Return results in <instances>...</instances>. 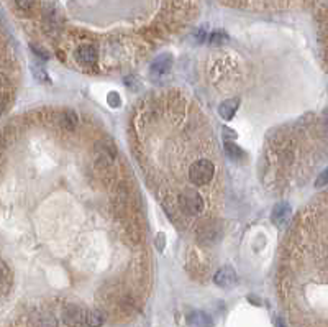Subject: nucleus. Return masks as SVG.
Listing matches in <instances>:
<instances>
[{"label":"nucleus","instance_id":"15","mask_svg":"<svg viewBox=\"0 0 328 327\" xmlns=\"http://www.w3.org/2000/svg\"><path fill=\"white\" fill-rule=\"evenodd\" d=\"M31 73H33V77L38 81V82H41V84H48L49 82V76L46 74V71L43 68H33L31 69Z\"/></svg>","mask_w":328,"mask_h":327},{"label":"nucleus","instance_id":"7","mask_svg":"<svg viewBox=\"0 0 328 327\" xmlns=\"http://www.w3.org/2000/svg\"><path fill=\"white\" fill-rule=\"evenodd\" d=\"M289 215H291V206L287 204V202H279V204H276L274 209H272V214H271V220L274 225H284Z\"/></svg>","mask_w":328,"mask_h":327},{"label":"nucleus","instance_id":"6","mask_svg":"<svg viewBox=\"0 0 328 327\" xmlns=\"http://www.w3.org/2000/svg\"><path fill=\"white\" fill-rule=\"evenodd\" d=\"M213 281H215V285L220 288H232L238 283V276H236V271L232 266H225V268H220V270L215 273Z\"/></svg>","mask_w":328,"mask_h":327},{"label":"nucleus","instance_id":"9","mask_svg":"<svg viewBox=\"0 0 328 327\" xmlns=\"http://www.w3.org/2000/svg\"><path fill=\"white\" fill-rule=\"evenodd\" d=\"M238 106H240V99H228V101L220 104L218 114L222 115V119L232 120L233 115L236 114V110H238Z\"/></svg>","mask_w":328,"mask_h":327},{"label":"nucleus","instance_id":"21","mask_svg":"<svg viewBox=\"0 0 328 327\" xmlns=\"http://www.w3.org/2000/svg\"><path fill=\"white\" fill-rule=\"evenodd\" d=\"M222 130H223V133H225V138H232V140L236 138V132H235V130H230L227 127H223Z\"/></svg>","mask_w":328,"mask_h":327},{"label":"nucleus","instance_id":"20","mask_svg":"<svg viewBox=\"0 0 328 327\" xmlns=\"http://www.w3.org/2000/svg\"><path fill=\"white\" fill-rule=\"evenodd\" d=\"M164 240H166V235H164L162 232H159L156 235V247H157V250H159V252L164 250Z\"/></svg>","mask_w":328,"mask_h":327},{"label":"nucleus","instance_id":"23","mask_svg":"<svg viewBox=\"0 0 328 327\" xmlns=\"http://www.w3.org/2000/svg\"><path fill=\"white\" fill-rule=\"evenodd\" d=\"M276 325H278V327H286L284 320H282V319H278V320H276Z\"/></svg>","mask_w":328,"mask_h":327},{"label":"nucleus","instance_id":"25","mask_svg":"<svg viewBox=\"0 0 328 327\" xmlns=\"http://www.w3.org/2000/svg\"><path fill=\"white\" fill-rule=\"evenodd\" d=\"M0 281H2V270H0Z\"/></svg>","mask_w":328,"mask_h":327},{"label":"nucleus","instance_id":"10","mask_svg":"<svg viewBox=\"0 0 328 327\" xmlns=\"http://www.w3.org/2000/svg\"><path fill=\"white\" fill-rule=\"evenodd\" d=\"M171 66H173V56H171V55H159L153 61V66H151V68H153V71L156 74H164L171 69Z\"/></svg>","mask_w":328,"mask_h":327},{"label":"nucleus","instance_id":"17","mask_svg":"<svg viewBox=\"0 0 328 327\" xmlns=\"http://www.w3.org/2000/svg\"><path fill=\"white\" fill-rule=\"evenodd\" d=\"M328 184V168H325L323 171L318 174L317 181H315V188H323Z\"/></svg>","mask_w":328,"mask_h":327},{"label":"nucleus","instance_id":"16","mask_svg":"<svg viewBox=\"0 0 328 327\" xmlns=\"http://www.w3.org/2000/svg\"><path fill=\"white\" fill-rule=\"evenodd\" d=\"M223 41H227L225 31H213L212 36H210V43L212 44H222Z\"/></svg>","mask_w":328,"mask_h":327},{"label":"nucleus","instance_id":"2","mask_svg":"<svg viewBox=\"0 0 328 327\" xmlns=\"http://www.w3.org/2000/svg\"><path fill=\"white\" fill-rule=\"evenodd\" d=\"M197 240L202 245H215L222 239V225L215 220H205L197 227Z\"/></svg>","mask_w":328,"mask_h":327},{"label":"nucleus","instance_id":"26","mask_svg":"<svg viewBox=\"0 0 328 327\" xmlns=\"http://www.w3.org/2000/svg\"><path fill=\"white\" fill-rule=\"evenodd\" d=\"M326 125H328V114H326Z\"/></svg>","mask_w":328,"mask_h":327},{"label":"nucleus","instance_id":"14","mask_svg":"<svg viewBox=\"0 0 328 327\" xmlns=\"http://www.w3.org/2000/svg\"><path fill=\"white\" fill-rule=\"evenodd\" d=\"M38 327H58V320L52 314H43L38 319Z\"/></svg>","mask_w":328,"mask_h":327},{"label":"nucleus","instance_id":"1","mask_svg":"<svg viewBox=\"0 0 328 327\" xmlns=\"http://www.w3.org/2000/svg\"><path fill=\"white\" fill-rule=\"evenodd\" d=\"M215 166L208 160H197L189 168V179L194 186H205L212 181Z\"/></svg>","mask_w":328,"mask_h":327},{"label":"nucleus","instance_id":"4","mask_svg":"<svg viewBox=\"0 0 328 327\" xmlns=\"http://www.w3.org/2000/svg\"><path fill=\"white\" fill-rule=\"evenodd\" d=\"M85 314L87 309H82L76 304H68L63 311V322L68 327H85Z\"/></svg>","mask_w":328,"mask_h":327},{"label":"nucleus","instance_id":"3","mask_svg":"<svg viewBox=\"0 0 328 327\" xmlns=\"http://www.w3.org/2000/svg\"><path fill=\"white\" fill-rule=\"evenodd\" d=\"M179 204L182 207V211L189 215H197L203 211V199L202 196L195 191V189H184L179 194Z\"/></svg>","mask_w":328,"mask_h":327},{"label":"nucleus","instance_id":"8","mask_svg":"<svg viewBox=\"0 0 328 327\" xmlns=\"http://www.w3.org/2000/svg\"><path fill=\"white\" fill-rule=\"evenodd\" d=\"M189 324L192 327H213V320L203 311H194L189 314Z\"/></svg>","mask_w":328,"mask_h":327},{"label":"nucleus","instance_id":"24","mask_svg":"<svg viewBox=\"0 0 328 327\" xmlns=\"http://www.w3.org/2000/svg\"><path fill=\"white\" fill-rule=\"evenodd\" d=\"M2 110H4V106H2V102H0V115H2Z\"/></svg>","mask_w":328,"mask_h":327},{"label":"nucleus","instance_id":"18","mask_svg":"<svg viewBox=\"0 0 328 327\" xmlns=\"http://www.w3.org/2000/svg\"><path fill=\"white\" fill-rule=\"evenodd\" d=\"M107 102H108V106L110 107H118L122 104L120 101V96H118L117 92H110L108 97H107Z\"/></svg>","mask_w":328,"mask_h":327},{"label":"nucleus","instance_id":"22","mask_svg":"<svg viewBox=\"0 0 328 327\" xmlns=\"http://www.w3.org/2000/svg\"><path fill=\"white\" fill-rule=\"evenodd\" d=\"M17 2H18V5H20V7H23V9H28L30 5L33 4V0H17Z\"/></svg>","mask_w":328,"mask_h":327},{"label":"nucleus","instance_id":"13","mask_svg":"<svg viewBox=\"0 0 328 327\" xmlns=\"http://www.w3.org/2000/svg\"><path fill=\"white\" fill-rule=\"evenodd\" d=\"M63 125L66 127V128H69V130H72L76 127V123H77V115H76V112H72V110H66V112L63 114Z\"/></svg>","mask_w":328,"mask_h":327},{"label":"nucleus","instance_id":"12","mask_svg":"<svg viewBox=\"0 0 328 327\" xmlns=\"http://www.w3.org/2000/svg\"><path fill=\"white\" fill-rule=\"evenodd\" d=\"M103 320H105V316L97 309H90L85 314V324L89 327H100L103 324Z\"/></svg>","mask_w":328,"mask_h":327},{"label":"nucleus","instance_id":"11","mask_svg":"<svg viewBox=\"0 0 328 327\" xmlns=\"http://www.w3.org/2000/svg\"><path fill=\"white\" fill-rule=\"evenodd\" d=\"M225 153H227L228 158L233 160V161H241V160L246 158V153L243 152V150L233 142H227L225 143Z\"/></svg>","mask_w":328,"mask_h":327},{"label":"nucleus","instance_id":"5","mask_svg":"<svg viewBox=\"0 0 328 327\" xmlns=\"http://www.w3.org/2000/svg\"><path fill=\"white\" fill-rule=\"evenodd\" d=\"M76 58L84 68H94L97 64V50L89 43L81 44L76 51Z\"/></svg>","mask_w":328,"mask_h":327},{"label":"nucleus","instance_id":"19","mask_svg":"<svg viewBox=\"0 0 328 327\" xmlns=\"http://www.w3.org/2000/svg\"><path fill=\"white\" fill-rule=\"evenodd\" d=\"M30 48L33 50V53L38 55L39 58H41V60H48V58H49L48 51L43 50V48H39V46H36V44H30Z\"/></svg>","mask_w":328,"mask_h":327}]
</instances>
